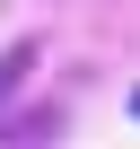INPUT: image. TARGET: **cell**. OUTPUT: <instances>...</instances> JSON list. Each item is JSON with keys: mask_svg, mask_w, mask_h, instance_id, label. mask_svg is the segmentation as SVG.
Segmentation results:
<instances>
[{"mask_svg": "<svg viewBox=\"0 0 140 149\" xmlns=\"http://www.w3.org/2000/svg\"><path fill=\"white\" fill-rule=\"evenodd\" d=\"M131 114H140V88H131Z\"/></svg>", "mask_w": 140, "mask_h": 149, "instance_id": "obj_2", "label": "cell"}, {"mask_svg": "<svg viewBox=\"0 0 140 149\" xmlns=\"http://www.w3.org/2000/svg\"><path fill=\"white\" fill-rule=\"evenodd\" d=\"M26 70H35V44H9V53H0V105L26 88Z\"/></svg>", "mask_w": 140, "mask_h": 149, "instance_id": "obj_1", "label": "cell"}]
</instances>
